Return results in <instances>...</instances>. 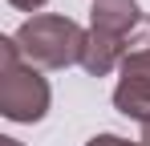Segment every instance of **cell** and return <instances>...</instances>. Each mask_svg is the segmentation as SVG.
Masks as SVG:
<instances>
[{"label": "cell", "mask_w": 150, "mask_h": 146, "mask_svg": "<svg viewBox=\"0 0 150 146\" xmlns=\"http://www.w3.org/2000/svg\"><path fill=\"white\" fill-rule=\"evenodd\" d=\"M12 37H16V49H21V57L28 65H37V69H69V65H81L89 28H81L69 16H57V12H37Z\"/></svg>", "instance_id": "6da1fadb"}, {"label": "cell", "mask_w": 150, "mask_h": 146, "mask_svg": "<svg viewBox=\"0 0 150 146\" xmlns=\"http://www.w3.org/2000/svg\"><path fill=\"white\" fill-rule=\"evenodd\" d=\"M53 89L16 49V37H0V114L8 122H41L49 114Z\"/></svg>", "instance_id": "7a4b0ae2"}, {"label": "cell", "mask_w": 150, "mask_h": 146, "mask_svg": "<svg viewBox=\"0 0 150 146\" xmlns=\"http://www.w3.org/2000/svg\"><path fill=\"white\" fill-rule=\"evenodd\" d=\"M114 110L126 118H150V49L126 53L118 65V85H114Z\"/></svg>", "instance_id": "3957f363"}, {"label": "cell", "mask_w": 150, "mask_h": 146, "mask_svg": "<svg viewBox=\"0 0 150 146\" xmlns=\"http://www.w3.org/2000/svg\"><path fill=\"white\" fill-rule=\"evenodd\" d=\"M138 21H142V8L134 0H93V8H89V28L114 41H126Z\"/></svg>", "instance_id": "277c9868"}, {"label": "cell", "mask_w": 150, "mask_h": 146, "mask_svg": "<svg viewBox=\"0 0 150 146\" xmlns=\"http://www.w3.org/2000/svg\"><path fill=\"white\" fill-rule=\"evenodd\" d=\"M85 146H142V142H130V138H122V134H93Z\"/></svg>", "instance_id": "5b68a950"}, {"label": "cell", "mask_w": 150, "mask_h": 146, "mask_svg": "<svg viewBox=\"0 0 150 146\" xmlns=\"http://www.w3.org/2000/svg\"><path fill=\"white\" fill-rule=\"evenodd\" d=\"M12 8H21V12H37L41 4H49V0H8Z\"/></svg>", "instance_id": "8992f818"}, {"label": "cell", "mask_w": 150, "mask_h": 146, "mask_svg": "<svg viewBox=\"0 0 150 146\" xmlns=\"http://www.w3.org/2000/svg\"><path fill=\"white\" fill-rule=\"evenodd\" d=\"M138 142H142V146H150V118L142 122V138H138Z\"/></svg>", "instance_id": "52a82bcc"}, {"label": "cell", "mask_w": 150, "mask_h": 146, "mask_svg": "<svg viewBox=\"0 0 150 146\" xmlns=\"http://www.w3.org/2000/svg\"><path fill=\"white\" fill-rule=\"evenodd\" d=\"M0 146H25V142H16V138H0Z\"/></svg>", "instance_id": "ba28073f"}]
</instances>
